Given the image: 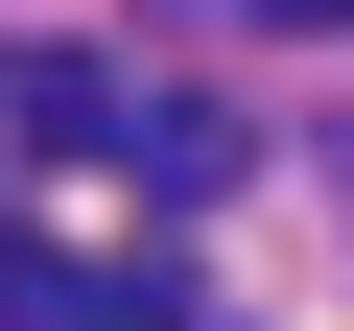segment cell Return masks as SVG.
<instances>
[{
    "label": "cell",
    "mask_w": 354,
    "mask_h": 331,
    "mask_svg": "<svg viewBox=\"0 0 354 331\" xmlns=\"http://www.w3.org/2000/svg\"><path fill=\"white\" fill-rule=\"evenodd\" d=\"M236 24H283V48H354V0H236Z\"/></svg>",
    "instance_id": "277c9868"
},
{
    "label": "cell",
    "mask_w": 354,
    "mask_h": 331,
    "mask_svg": "<svg viewBox=\"0 0 354 331\" xmlns=\"http://www.w3.org/2000/svg\"><path fill=\"white\" fill-rule=\"evenodd\" d=\"M0 142H48V166H142V95H118L95 48H24V71H0Z\"/></svg>",
    "instance_id": "6da1fadb"
},
{
    "label": "cell",
    "mask_w": 354,
    "mask_h": 331,
    "mask_svg": "<svg viewBox=\"0 0 354 331\" xmlns=\"http://www.w3.org/2000/svg\"><path fill=\"white\" fill-rule=\"evenodd\" d=\"M0 331H189V307L118 284V260H71V237H0Z\"/></svg>",
    "instance_id": "7a4b0ae2"
},
{
    "label": "cell",
    "mask_w": 354,
    "mask_h": 331,
    "mask_svg": "<svg viewBox=\"0 0 354 331\" xmlns=\"http://www.w3.org/2000/svg\"><path fill=\"white\" fill-rule=\"evenodd\" d=\"M236 166H260V142H236L213 95H142V190H165V213H213V190H236Z\"/></svg>",
    "instance_id": "3957f363"
}]
</instances>
